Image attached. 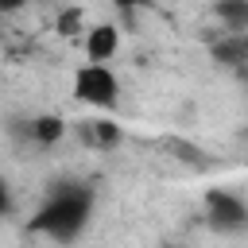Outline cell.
I'll use <instances>...</instances> for the list:
<instances>
[{
	"label": "cell",
	"mask_w": 248,
	"mask_h": 248,
	"mask_svg": "<svg viewBox=\"0 0 248 248\" xmlns=\"http://www.w3.org/2000/svg\"><path fill=\"white\" fill-rule=\"evenodd\" d=\"M89 205H93V194H89L85 186H62V190L39 209V217L31 221V229L50 232L54 240H70V236H78V232L85 229Z\"/></svg>",
	"instance_id": "6da1fadb"
},
{
	"label": "cell",
	"mask_w": 248,
	"mask_h": 248,
	"mask_svg": "<svg viewBox=\"0 0 248 248\" xmlns=\"http://www.w3.org/2000/svg\"><path fill=\"white\" fill-rule=\"evenodd\" d=\"M74 93H78V101H85V105L112 108L120 89H116V78H112V70H105L101 62H89V66H81V70L74 74Z\"/></svg>",
	"instance_id": "7a4b0ae2"
},
{
	"label": "cell",
	"mask_w": 248,
	"mask_h": 248,
	"mask_svg": "<svg viewBox=\"0 0 248 248\" xmlns=\"http://www.w3.org/2000/svg\"><path fill=\"white\" fill-rule=\"evenodd\" d=\"M205 202H209V221H213L221 232H240V229H244V221H248V209H244V202H240L236 194L213 190Z\"/></svg>",
	"instance_id": "3957f363"
},
{
	"label": "cell",
	"mask_w": 248,
	"mask_h": 248,
	"mask_svg": "<svg viewBox=\"0 0 248 248\" xmlns=\"http://www.w3.org/2000/svg\"><path fill=\"white\" fill-rule=\"evenodd\" d=\"M116 43H120V35H116V27H112V23L93 27V31H89V39H85L89 62H105V58H112V54H116Z\"/></svg>",
	"instance_id": "277c9868"
},
{
	"label": "cell",
	"mask_w": 248,
	"mask_h": 248,
	"mask_svg": "<svg viewBox=\"0 0 248 248\" xmlns=\"http://www.w3.org/2000/svg\"><path fill=\"white\" fill-rule=\"evenodd\" d=\"M27 136H31L35 143L50 147V143H58V140L66 136V124H62L58 116H39V120H31V124H27Z\"/></svg>",
	"instance_id": "5b68a950"
},
{
	"label": "cell",
	"mask_w": 248,
	"mask_h": 248,
	"mask_svg": "<svg viewBox=\"0 0 248 248\" xmlns=\"http://www.w3.org/2000/svg\"><path fill=\"white\" fill-rule=\"evenodd\" d=\"M217 16H221L232 31H240V27L248 23V0H217Z\"/></svg>",
	"instance_id": "8992f818"
},
{
	"label": "cell",
	"mask_w": 248,
	"mask_h": 248,
	"mask_svg": "<svg viewBox=\"0 0 248 248\" xmlns=\"http://www.w3.org/2000/svg\"><path fill=\"white\" fill-rule=\"evenodd\" d=\"M85 140H89V143H101V147H112V143L120 140V128L108 124V120H97L93 128H85Z\"/></svg>",
	"instance_id": "52a82bcc"
},
{
	"label": "cell",
	"mask_w": 248,
	"mask_h": 248,
	"mask_svg": "<svg viewBox=\"0 0 248 248\" xmlns=\"http://www.w3.org/2000/svg\"><path fill=\"white\" fill-rule=\"evenodd\" d=\"M217 58L229 62V66H236V62L244 58V43H240V39H236V43H221V46H217Z\"/></svg>",
	"instance_id": "ba28073f"
},
{
	"label": "cell",
	"mask_w": 248,
	"mask_h": 248,
	"mask_svg": "<svg viewBox=\"0 0 248 248\" xmlns=\"http://www.w3.org/2000/svg\"><path fill=\"white\" fill-rule=\"evenodd\" d=\"M78 19H81L78 12H66V16L58 19V31H62V35H74V31H78Z\"/></svg>",
	"instance_id": "9c48e42d"
},
{
	"label": "cell",
	"mask_w": 248,
	"mask_h": 248,
	"mask_svg": "<svg viewBox=\"0 0 248 248\" xmlns=\"http://www.w3.org/2000/svg\"><path fill=\"white\" fill-rule=\"evenodd\" d=\"M8 209H12V194H8V182L0 178V217H4Z\"/></svg>",
	"instance_id": "30bf717a"
},
{
	"label": "cell",
	"mask_w": 248,
	"mask_h": 248,
	"mask_svg": "<svg viewBox=\"0 0 248 248\" xmlns=\"http://www.w3.org/2000/svg\"><path fill=\"white\" fill-rule=\"evenodd\" d=\"M27 0H0V16H8V12H19Z\"/></svg>",
	"instance_id": "8fae6325"
},
{
	"label": "cell",
	"mask_w": 248,
	"mask_h": 248,
	"mask_svg": "<svg viewBox=\"0 0 248 248\" xmlns=\"http://www.w3.org/2000/svg\"><path fill=\"white\" fill-rule=\"evenodd\" d=\"M112 4H120V8H140V4H147V0H112Z\"/></svg>",
	"instance_id": "7c38bea8"
}]
</instances>
